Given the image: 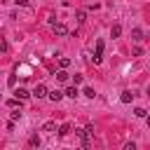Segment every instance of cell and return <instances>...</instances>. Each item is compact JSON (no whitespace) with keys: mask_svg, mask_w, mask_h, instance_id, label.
<instances>
[{"mask_svg":"<svg viewBox=\"0 0 150 150\" xmlns=\"http://www.w3.org/2000/svg\"><path fill=\"white\" fill-rule=\"evenodd\" d=\"M33 96H35V98H45V96H49V91H47L45 84H38V87L33 89Z\"/></svg>","mask_w":150,"mask_h":150,"instance_id":"obj_1","label":"cell"},{"mask_svg":"<svg viewBox=\"0 0 150 150\" xmlns=\"http://www.w3.org/2000/svg\"><path fill=\"white\" fill-rule=\"evenodd\" d=\"M54 35H59V38H63V35H68V28L63 26V23H54Z\"/></svg>","mask_w":150,"mask_h":150,"instance_id":"obj_2","label":"cell"},{"mask_svg":"<svg viewBox=\"0 0 150 150\" xmlns=\"http://www.w3.org/2000/svg\"><path fill=\"white\" fill-rule=\"evenodd\" d=\"M101 54H103V40L96 42V54H94V63H96V66L101 63Z\"/></svg>","mask_w":150,"mask_h":150,"instance_id":"obj_3","label":"cell"},{"mask_svg":"<svg viewBox=\"0 0 150 150\" xmlns=\"http://www.w3.org/2000/svg\"><path fill=\"white\" fill-rule=\"evenodd\" d=\"M42 131H47V134H54V131H59V129H56V122H54V120H47V122L42 124Z\"/></svg>","mask_w":150,"mask_h":150,"instance_id":"obj_4","label":"cell"},{"mask_svg":"<svg viewBox=\"0 0 150 150\" xmlns=\"http://www.w3.org/2000/svg\"><path fill=\"white\" fill-rule=\"evenodd\" d=\"M63 96H66V91H59V89H54V91H49V98H52V101H61Z\"/></svg>","mask_w":150,"mask_h":150,"instance_id":"obj_5","label":"cell"},{"mask_svg":"<svg viewBox=\"0 0 150 150\" xmlns=\"http://www.w3.org/2000/svg\"><path fill=\"white\" fill-rule=\"evenodd\" d=\"M21 101H23V98L14 96V98H9V101H7V108H21Z\"/></svg>","mask_w":150,"mask_h":150,"instance_id":"obj_6","label":"cell"},{"mask_svg":"<svg viewBox=\"0 0 150 150\" xmlns=\"http://www.w3.org/2000/svg\"><path fill=\"white\" fill-rule=\"evenodd\" d=\"M131 38H134L136 42H141V40H145V38H143V30H141V28H134V30H131Z\"/></svg>","mask_w":150,"mask_h":150,"instance_id":"obj_7","label":"cell"},{"mask_svg":"<svg viewBox=\"0 0 150 150\" xmlns=\"http://www.w3.org/2000/svg\"><path fill=\"white\" fill-rule=\"evenodd\" d=\"M14 96H19V98H28V96H30V91H28V89H23V87H19V89L14 91Z\"/></svg>","mask_w":150,"mask_h":150,"instance_id":"obj_8","label":"cell"},{"mask_svg":"<svg viewBox=\"0 0 150 150\" xmlns=\"http://www.w3.org/2000/svg\"><path fill=\"white\" fill-rule=\"evenodd\" d=\"M131 98H134V94H131L129 89H127V91H122V96H120V101H122V103H131Z\"/></svg>","mask_w":150,"mask_h":150,"instance_id":"obj_9","label":"cell"},{"mask_svg":"<svg viewBox=\"0 0 150 150\" xmlns=\"http://www.w3.org/2000/svg\"><path fill=\"white\" fill-rule=\"evenodd\" d=\"M28 145H30V148H40V136H38V134H33V136L28 138Z\"/></svg>","mask_w":150,"mask_h":150,"instance_id":"obj_10","label":"cell"},{"mask_svg":"<svg viewBox=\"0 0 150 150\" xmlns=\"http://www.w3.org/2000/svg\"><path fill=\"white\" fill-rule=\"evenodd\" d=\"M120 35H122V26H117V23H115V26L110 28V38H120Z\"/></svg>","mask_w":150,"mask_h":150,"instance_id":"obj_11","label":"cell"},{"mask_svg":"<svg viewBox=\"0 0 150 150\" xmlns=\"http://www.w3.org/2000/svg\"><path fill=\"white\" fill-rule=\"evenodd\" d=\"M77 94H80L77 87H68V89H66V96H68V98H77Z\"/></svg>","mask_w":150,"mask_h":150,"instance_id":"obj_12","label":"cell"},{"mask_svg":"<svg viewBox=\"0 0 150 150\" xmlns=\"http://www.w3.org/2000/svg\"><path fill=\"white\" fill-rule=\"evenodd\" d=\"M56 80H59V82H66V80H68V73H66V68H61V70L56 73Z\"/></svg>","mask_w":150,"mask_h":150,"instance_id":"obj_13","label":"cell"},{"mask_svg":"<svg viewBox=\"0 0 150 150\" xmlns=\"http://www.w3.org/2000/svg\"><path fill=\"white\" fill-rule=\"evenodd\" d=\"M59 134H61V136L70 134V124H61V127H59Z\"/></svg>","mask_w":150,"mask_h":150,"instance_id":"obj_14","label":"cell"},{"mask_svg":"<svg viewBox=\"0 0 150 150\" xmlns=\"http://www.w3.org/2000/svg\"><path fill=\"white\" fill-rule=\"evenodd\" d=\"M59 63H61V68H68V66H70V59H68V56H61Z\"/></svg>","mask_w":150,"mask_h":150,"instance_id":"obj_15","label":"cell"},{"mask_svg":"<svg viewBox=\"0 0 150 150\" xmlns=\"http://www.w3.org/2000/svg\"><path fill=\"white\" fill-rule=\"evenodd\" d=\"M82 94H84V96H89V98H94V96H96V91H94L91 87H84V91H82Z\"/></svg>","mask_w":150,"mask_h":150,"instance_id":"obj_16","label":"cell"},{"mask_svg":"<svg viewBox=\"0 0 150 150\" xmlns=\"http://www.w3.org/2000/svg\"><path fill=\"white\" fill-rule=\"evenodd\" d=\"M134 115H136V117H148V112H145L143 108H136V110H134Z\"/></svg>","mask_w":150,"mask_h":150,"instance_id":"obj_17","label":"cell"},{"mask_svg":"<svg viewBox=\"0 0 150 150\" xmlns=\"http://www.w3.org/2000/svg\"><path fill=\"white\" fill-rule=\"evenodd\" d=\"M9 117H12V122H16V120H19V117H21V110H16V108H14V112H12V115H9Z\"/></svg>","mask_w":150,"mask_h":150,"instance_id":"obj_18","label":"cell"},{"mask_svg":"<svg viewBox=\"0 0 150 150\" xmlns=\"http://www.w3.org/2000/svg\"><path fill=\"white\" fill-rule=\"evenodd\" d=\"M84 19H87V14H84V12H82V9H80V12H77V21H80V23H82V21H84Z\"/></svg>","mask_w":150,"mask_h":150,"instance_id":"obj_19","label":"cell"},{"mask_svg":"<svg viewBox=\"0 0 150 150\" xmlns=\"http://www.w3.org/2000/svg\"><path fill=\"white\" fill-rule=\"evenodd\" d=\"M16 5H21V7H28V0H14Z\"/></svg>","mask_w":150,"mask_h":150,"instance_id":"obj_20","label":"cell"},{"mask_svg":"<svg viewBox=\"0 0 150 150\" xmlns=\"http://www.w3.org/2000/svg\"><path fill=\"white\" fill-rule=\"evenodd\" d=\"M148 127H150V115H148Z\"/></svg>","mask_w":150,"mask_h":150,"instance_id":"obj_21","label":"cell"},{"mask_svg":"<svg viewBox=\"0 0 150 150\" xmlns=\"http://www.w3.org/2000/svg\"><path fill=\"white\" fill-rule=\"evenodd\" d=\"M148 96H150V89H148Z\"/></svg>","mask_w":150,"mask_h":150,"instance_id":"obj_22","label":"cell"}]
</instances>
